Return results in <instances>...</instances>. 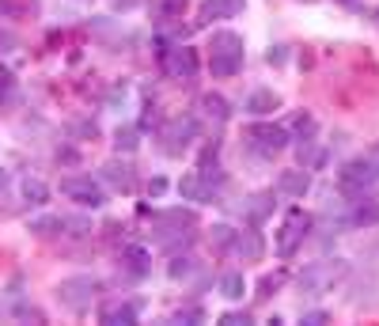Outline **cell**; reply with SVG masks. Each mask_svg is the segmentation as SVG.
<instances>
[{
	"instance_id": "cell-1",
	"label": "cell",
	"mask_w": 379,
	"mask_h": 326,
	"mask_svg": "<svg viewBox=\"0 0 379 326\" xmlns=\"http://www.w3.org/2000/svg\"><path fill=\"white\" fill-rule=\"evenodd\" d=\"M243 69V38L236 31H216L209 42V72L216 80H228Z\"/></svg>"
},
{
	"instance_id": "cell-2",
	"label": "cell",
	"mask_w": 379,
	"mask_h": 326,
	"mask_svg": "<svg viewBox=\"0 0 379 326\" xmlns=\"http://www.w3.org/2000/svg\"><path fill=\"white\" fill-rule=\"evenodd\" d=\"M345 273H349V266H345L342 258H334V262H315L300 273V289L311 292V296H315V292H330Z\"/></svg>"
},
{
	"instance_id": "cell-3",
	"label": "cell",
	"mask_w": 379,
	"mask_h": 326,
	"mask_svg": "<svg viewBox=\"0 0 379 326\" xmlns=\"http://www.w3.org/2000/svg\"><path fill=\"white\" fill-rule=\"evenodd\" d=\"M308 232H311V216L303 213V209H292V213L285 216V224H281V232H277V255L292 258L296 247L308 239Z\"/></svg>"
},
{
	"instance_id": "cell-4",
	"label": "cell",
	"mask_w": 379,
	"mask_h": 326,
	"mask_svg": "<svg viewBox=\"0 0 379 326\" xmlns=\"http://www.w3.org/2000/svg\"><path fill=\"white\" fill-rule=\"evenodd\" d=\"M61 194H64L69 201H76V205H84V209H103V205H107V194H103V186L95 182V178H87V175L61 178Z\"/></svg>"
},
{
	"instance_id": "cell-5",
	"label": "cell",
	"mask_w": 379,
	"mask_h": 326,
	"mask_svg": "<svg viewBox=\"0 0 379 326\" xmlns=\"http://www.w3.org/2000/svg\"><path fill=\"white\" fill-rule=\"evenodd\" d=\"M95 292H99V281H95V277H64V281L58 284V300L64 307H72V311L91 307Z\"/></svg>"
},
{
	"instance_id": "cell-6",
	"label": "cell",
	"mask_w": 379,
	"mask_h": 326,
	"mask_svg": "<svg viewBox=\"0 0 379 326\" xmlns=\"http://www.w3.org/2000/svg\"><path fill=\"white\" fill-rule=\"evenodd\" d=\"M337 182H342V190L349 194V198H364L379 178H376V171L368 167V160H353V163H345V167H342Z\"/></svg>"
},
{
	"instance_id": "cell-7",
	"label": "cell",
	"mask_w": 379,
	"mask_h": 326,
	"mask_svg": "<svg viewBox=\"0 0 379 326\" xmlns=\"http://www.w3.org/2000/svg\"><path fill=\"white\" fill-rule=\"evenodd\" d=\"M247 141H251V148L262 152V156H277V152L288 144V129L270 126V121H258V126L247 129Z\"/></svg>"
},
{
	"instance_id": "cell-8",
	"label": "cell",
	"mask_w": 379,
	"mask_h": 326,
	"mask_svg": "<svg viewBox=\"0 0 379 326\" xmlns=\"http://www.w3.org/2000/svg\"><path fill=\"white\" fill-rule=\"evenodd\" d=\"M164 148L167 156H182V152L190 148L193 141H197V118H190V114H182V118H175L171 126L164 129Z\"/></svg>"
},
{
	"instance_id": "cell-9",
	"label": "cell",
	"mask_w": 379,
	"mask_h": 326,
	"mask_svg": "<svg viewBox=\"0 0 379 326\" xmlns=\"http://www.w3.org/2000/svg\"><path fill=\"white\" fill-rule=\"evenodd\" d=\"M164 72L171 80H193L197 76V53L190 46H171L164 50Z\"/></svg>"
},
{
	"instance_id": "cell-10",
	"label": "cell",
	"mask_w": 379,
	"mask_h": 326,
	"mask_svg": "<svg viewBox=\"0 0 379 326\" xmlns=\"http://www.w3.org/2000/svg\"><path fill=\"white\" fill-rule=\"evenodd\" d=\"M136 315L141 311H136L133 300H110V304L99 307V323H107V326H133Z\"/></svg>"
},
{
	"instance_id": "cell-11",
	"label": "cell",
	"mask_w": 379,
	"mask_h": 326,
	"mask_svg": "<svg viewBox=\"0 0 379 326\" xmlns=\"http://www.w3.org/2000/svg\"><path fill=\"white\" fill-rule=\"evenodd\" d=\"M243 4H247V0H205V4H201V12H197V19H201V23L231 19V15L243 12Z\"/></svg>"
},
{
	"instance_id": "cell-12",
	"label": "cell",
	"mask_w": 379,
	"mask_h": 326,
	"mask_svg": "<svg viewBox=\"0 0 379 326\" xmlns=\"http://www.w3.org/2000/svg\"><path fill=\"white\" fill-rule=\"evenodd\" d=\"M122 266H125V273L129 277H144L152 270V255H148V247H141V243H129V247L122 250Z\"/></svg>"
},
{
	"instance_id": "cell-13",
	"label": "cell",
	"mask_w": 379,
	"mask_h": 326,
	"mask_svg": "<svg viewBox=\"0 0 379 326\" xmlns=\"http://www.w3.org/2000/svg\"><path fill=\"white\" fill-rule=\"evenodd\" d=\"M277 190H281V194H288V198H303V194L311 190V175H308L303 167H296V171H281Z\"/></svg>"
},
{
	"instance_id": "cell-14",
	"label": "cell",
	"mask_w": 379,
	"mask_h": 326,
	"mask_svg": "<svg viewBox=\"0 0 379 326\" xmlns=\"http://www.w3.org/2000/svg\"><path fill=\"white\" fill-rule=\"evenodd\" d=\"M179 194L186 201H209V198H213V186L201 178V171H190V175L179 182Z\"/></svg>"
},
{
	"instance_id": "cell-15",
	"label": "cell",
	"mask_w": 379,
	"mask_h": 326,
	"mask_svg": "<svg viewBox=\"0 0 379 326\" xmlns=\"http://www.w3.org/2000/svg\"><path fill=\"white\" fill-rule=\"evenodd\" d=\"M281 107V99H277V92H265V87H262V92H251V99H247V114H254V118H265V114H273V110H277Z\"/></svg>"
},
{
	"instance_id": "cell-16",
	"label": "cell",
	"mask_w": 379,
	"mask_h": 326,
	"mask_svg": "<svg viewBox=\"0 0 379 326\" xmlns=\"http://www.w3.org/2000/svg\"><path fill=\"white\" fill-rule=\"evenodd\" d=\"M231 255L258 258V255H262V239H258L254 232H236V239H231Z\"/></svg>"
},
{
	"instance_id": "cell-17",
	"label": "cell",
	"mask_w": 379,
	"mask_h": 326,
	"mask_svg": "<svg viewBox=\"0 0 379 326\" xmlns=\"http://www.w3.org/2000/svg\"><path fill=\"white\" fill-rule=\"evenodd\" d=\"M349 224L353 228H372V224H379V205H376V201H357V209L349 213Z\"/></svg>"
},
{
	"instance_id": "cell-18",
	"label": "cell",
	"mask_w": 379,
	"mask_h": 326,
	"mask_svg": "<svg viewBox=\"0 0 379 326\" xmlns=\"http://www.w3.org/2000/svg\"><path fill=\"white\" fill-rule=\"evenodd\" d=\"M103 178L114 182L118 190H129V186H133V167H129V163H107V167H103Z\"/></svg>"
},
{
	"instance_id": "cell-19",
	"label": "cell",
	"mask_w": 379,
	"mask_h": 326,
	"mask_svg": "<svg viewBox=\"0 0 379 326\" xmlns=\"http://www.w3.org/2000/svg\"><path fill=\"white\" fill-rule=\"evenodd\" d=\"M243 292H247L243 273H224L220 277V296L224 300H243Z\"/></svg>"
},
{
	"instance_id": "cell-20",
	"label": "cell",
	"mask_w": 379,
	"mask_h": 326,
	"mask_svg": "<svg viewBox=\"0 0 379 326\" xmlns=\"http://www.w3.org/2000/svg\"><path fill=\"white\" fill-rule=\"evenodd\" d=\"M23 198H27L30 205H46V198H50V186H46L42 178H27V182H23Z\"/></svg>"
},
{
	"instance_id": "cell-21",
	"label": "cell",
	"mask_w": 379,
	"mask_h": 326,
	"mask_svg": "<svg viewBox=\"0 0 379 326\" xmlns=\"http://www.w3.org/2000/svg\"><path fill=\"white\" fill-rule=\"evenodd\" d=\"M201 110L209 114V118H216V121H228V103L220 99V95H201Z\"/></svg>"
},
{
	"instance_id": "cell-22",
	"label": "cell",
	"mask_w": 379,
	"mask_h": 326,
	"mask_svg": "<svg viewBox=\"0 0 379 326\" xmlns=\"http://www.w3.org/2000/svg\"><path fill=\"white\" fill-rule=\"evenodd\" d=\"M182 8H186V0H152V12H156V19H179Z\"/></svg>"
},
{
	"instance_id": "cell-23",
	"label": "cell",
	"mask_w": 379,
	"mask_h": 326,
	"mask_svg": "<svg viewBox=\"0 0 379 326\" xmlns=\"http://www.w3.org/2000/svg\"><path fill=\"white\" fill-rule=\"evenodd\" d=\"M61 228H64L61 216H38V220H30V232H35V235H58Z\"/></svg>"
},
{
	"instance_id": "cell-24",
	"label": "cell",
	"mask_w": 379,
	"mask_h": 326,
	"mask_svg": "<svg viewBox=\"0 0 379 326\" xmlns=\"http://www.w3.org/2000/svg\"><path fill=\"white\" fill-rule=\"evenodd\" d=\"M270 201H273L270 194H254V198H251V205H247V213H251V220H254V224H258V220H262V216H265V213H270V209H273Z\"/></svg>"
},
{
	"instance_id": "cell-25",
	"label": "cell",
	"mask_w": 379,
	"mask_h": 326,
	"mask_svg": "<svg viewBox=\"0 0 379 326\" xmlns=\"http://www.w3.org/2000/svg\"><path fill=\"white\" fill-rule=\"evenodd\" d=\"M114 148L118 152H133L136 148V129H118V133H114Z\"/></svg>"
},
{
	"instance_id": "cell-26",
	"label": "cell",
	"mask_w": 379,
	"mask_h": 326,
	"mask_svg": "<svg viewBox=\"0 0 379 326\" xmlns=\"http://www.w3.org/2000/svg\"><path fill=\"white\" fill-rule=\"evenodd\" d=\"M231 239H236V232H231L228 224H216V228H213V243H216L220 250H231Z\"/></svg>"
},
{
	"instance_id": "cell-27",
	"label": "cell",
	"mask_w": 379,
	"mask_h": 326,
	"mask_svg": "<svg viewBox=\"0 0 379 326\" xmlns=\"http://www.w3.org/2000/svg\"><path fill=\"white\" fill-rule=\"evenodd\" d=\"M190 270H193V262H190V258H175V262L167 266V273H171L175 281H182V277H190Z\"/></svg>"
},
{
	"instance_id": "cell-28",
	"label": "cell",
	"mask_w": 379,
	"mask_h": 326,
	"mask_svg": "<svg viewBox=\"0 0 379 326\" xmlns=\"http://www.w3.org/2000/svg\"><path fill=\"white\" fill-rule=\"evenodd\" d=\"M201 319H205L201 307H182V311H175V323H201Z\"/></svg>"
},
{
	"instance_id": "cell-29",
	"label": "cell",
	"mask_w": 379,
	"mask_h": 326,
	"mask_svg": "<svg viewBox=\"0 0 379 326\" xmlns=\"http://www.w3.org/2000/svg\"><path fill=\"white\" fill-rule=\"evenodd\" d=\"M243 323H251V315H247V311H224L220 315V326H243Z\"/></svg>"
},
{
	"instance_id": "cell-30",
	"label": "cell",
	"mask_w": 379,
	"mask_h": 326,
	"mask_svg": "<svg viewBox=\"0 0 379 326\" xmlns=\"http://www.w3.org/2000/svg\"><path fill=\"white\" fill-rule=\"evenodd\" d=\"M12 87H15L12 72H8V69H0V99H8V95H12Z\"/></svg>"
},
{
	"instance_id": "cell-31",
	"label": "cell",
	"mask_w": 379,
	"mask_h": 326,
	"mask_svg": "<svg viewBox=\"0 0 379 326\" xmlns=\"http://www.w3.org/2000/svg\"><path fill=\"white\" fill-rule=\"evenodd\" d=\"M281 284V273H273V277H262V292H258V296H270L273 289H277Z\"/></svg>"
},
{
	"instance_id": "cell-32",
	"label": "cell",
	"mask_w": 379,
	"mask_h": 326,
	"mask_svg": "<svg viewBox=\"0 0 379 326\" xmlns=\"http://www.w3.org/2000/svg\"><path fill=\"white\" fill-rule=\"evenodd\" d=\"M303 323H308V326H322V323H330V315L326 311H308V315H303Z\"/></svg>"
},
{
	"instance_id": "cell-33",
	"label": "cell",
	"mask_w": 379,
	"mask_h": 326,
	"mask_svg": "<svg viewBox=\"0 0 379 326\" xmlns=\"http://www.w3.org/2000/svg\"><path fill=\"white\" fill-rule=\"evenodd\" d=\"M265 61H270V65H285V46H273V50L265 53Z\"/></svg>"
},
{
	"instance_id": "cell-34",
	"label": "cell",
	"mask_w": 379,
	"mask_h": 326,
	"mask_svg": "<svg viewBox=\"0 0 379 326\" xmlns=\"http://www.w3.org/2000/svg\"><path fill=\"white\" fill-rule=\"evenodd\" d=\"M164 190H167V182H164V178H152V182H148V194H152V198H159Z\"/></svg>"
},
{
	"instance_id": "cell-35",
	"label": "cell",
	"mask_w": 379,
	"mask_h": 326,
	"mask_svg": "<svg viewBox=\"0 0 379 326\" xmlns=\"http://www.w3.org/2000/svg\"><path fill=\"white\" fill-rule=\"evenodd\" d=\"M364 160H368V167H372V171H376V178H379V144H376V148H372V152H368V156H364Z\"/></svg>"
},
{
	"instance_id": "cell-36",
	"label": "cell",
	"mask_w": 379,
	"mask_h": 326,
	"mask_svg": "<svg viewBox=\"0 0 379 326\" xmlns=\"http://www.w3.org/2000/svg\"><path fill=\"white\" fill-rule=\"evenodd\" d=\"M19 12V4H12V0H0V15H15Z\"/></svg>"
},
{
	"instance_id": "cell-37",
	"label": "cell",
	"mask_w": 379,
	"mask_h": 326,
	"mask_svg": "<svg viewBox=\"0 0 379 326\" xmlns=\"http://www.w3.org/2000/svg\"><path fill=\"white\" fill-rule=\"evenodd\" d=\"M4 186H8V175H4V167H0V190H4Z\"/></svg>"
},
{
	"instance_id": "cell-38",
	"label": "cell",
	"mask_w": 379,
	"mask_h": 326,
	"mask_svg": "<svg viewBox=\"0 0 379 326\" xmlns=\"http://www.w3.org/2000/svg\"><path fill=\"white\" fill-rule=\"evenodd\" d=\"M114 4H118V8H129V4H133V0H114Z\"/></svg>"
},
{
	"instance_id": "cell-39",
	"label": "cell",
	"mask_w": 379,
	"mask_h": 326,
	"mask_svg": "<svg viewBox=\"0 0 379 326\" xmlns=\"http://www.w3.org/2000/svg\"><path fill=\"white\" fill-rule=\"evenodd\" d=\"M0 42H8V38H4V35H0Z\"/></svg>"
},
{
	"instance_id": "cell-40",
	"label": "cell",
	"mask_w": 379,
	"mask_h": 326,
	"mask_svg": "<svg viewBox=\"0 0 379 326\" xmlns=\"http://www.w3.org/2000/svg\"><path fill=\"white\" fill-rule=\"evenodd\" d=\"M376 15H379V12H376Z\"/></svg>"
}]
</instances>
